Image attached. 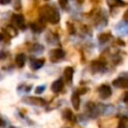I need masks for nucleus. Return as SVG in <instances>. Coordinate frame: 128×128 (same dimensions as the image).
Masks as SVG:
<instances>
[{"label":"nucleus","instance_id":"f257e3e1","mask_svg":"<svg viewBox=\"0 0 128 128\" xmlns=\"http://www.w3.org/2000/svg\"><path fill=\"white\" fill-rule=\"evenodd\" d=\"M41 19L47 20L51 24H57L60 20V15L54 7L46 5L41 9Z\"/></svg>","mask_w":128,"mask_h":128},{"label":"nucleus","instance_id":"f03ea898","mask_svg":"<svg viewBox=\"0 0 128 128\" xmlns=\"http://www.w3.org/2000/svg\"><path fill=\"white\" fill-rule=\"evenodd\" d=\"M23 102L29 104V105H36V106H44L46 104V101L43 98L40 97H33V96H28L23 99Z\"/></svg>","mask_w":128,"mask_h":128},{"label":"nucleus","instance_id":"7ed1b4c3","mask_svg":"<svg viewBox=\"0 0 128 128\" xmlns=\"http://www.w3.org/2000/svg\"><path fill=\"white\" fill-rule=\"evenodd\" d=\"M98 94H99V96L101 97V98H103V99H107V98H109L110 96H111V94H112V90H111V88L108 86V85H101L99 88H98Z\"/></svg>","mask_w":128,"mask_h":128},{"label":"nucleus","instance_id":"20e7f679","mask_svg":"<svg viewBox=\"0 0 128 128\" xmlns=\"http://www.w3.org/2000/svg\"><path fill=\"white\" fill-rule=\"evenodd\" d=\"M64 56H65V52L62 49L57 48V49H54V50L51 51V53H50V60L52 62H56V61H59L60 59H62Z\"/></svg>","mask_w":128,"mask_h":128},{"label":"nucleus","instance_id":"39448f33","mask_svg":"<svg viewBox=\"0 0 128 128\" xmlns=\"http://www.w3.org/2000/svg\"><path fill=\"white\" fill-rule=\"evenodd\" d=\"M12 21H13V23H14L18 28H20L21 30H24V29H25L24 17H23L21 14H14V15L12 16Z\"/></svg>","mask_w":128,"mask_h":128},{"label":"nucleus","instance_id":"423d86ee","mask_svg":"<svg viewBox=\"0 0 128 128\" xmlns=\"http://www.w3.org/2000/svg\"><path fill=\"white\" fill-rule=\"evenodd\" d=\"M112 85L117 88H128V79L127 78H118L112 82Z\"/></svg>","mask_w":128,"mask_h":128},{"label":"nucleus","instance_id":"0eeeda50","mask_svg":"<svg viewBox=\"0 0 128 128\" xmlns=\"http://www.w3.org/2000/svg\"><path fill=\"white\" fill-rule=\"evenodd\" d=\"M63 86H64V83H63V80L62 79H58L56 81H54L51 85V90L54 92V93H58L60 92L62 89H63Z\"/></svg>","mask_w":128,"mask_h":128},{"label":"nucleus","instance_id":"6e6552de","mask_svg":"<svg viewBox=\"0 0 128 128\" xmlns=\"http://www.w3.org/2000/svg\"><path fill=\"white\" fill-rule=\"evenodd\" d=\"M45 63V60L43 58L41 59H32L31 62H30V66L33 70H37L39 68H41Z\"/></svg>","mask_w":128,"mask_h":128},{"label":"nucleus","instance_id":"1a4fd4ad","mask_svg":"<svg viewBox=\"0 0 128 128\" xmlns=\"http://www.w3.org/2000/svg\"><path fill=\"white\" fill-rule=\"evenodd\" d=\"M71 102L72 105L74 107L75 110H78L80 107V97H79V93L78 92H74L71 96Z\"/></svg>","mask_w":128,"mask_h":128},{"label":"nucleus","instance_id":"9d476101","mask_svg":"<svg viewBox=\"0 0 128 128\" xmlns=\"http://www.w3.org/2000/svg\"><path fill=\"white\" fill-rule=\"evenodd\" d=\"M25 61H26V56H25V54H23V53L18 54V55L16 56V58H15V63H16V65H17L18 67H20V68H22V67L25 65Z\"/></svg>","mask_w":128,"mask_h":128},{"label":"nucleus","instance_id":"9b49d317","mask_svg":"<svg viewBox=\"0 0 128 128\" xmlns=\"http://www.w3.org/2000/svg\"><path fill=\"white\" fill-rule=\"evenodd\" d=\"M73 74H74V70H73L72 67L68 66V67H66L64 69V78H65L66 81L70 82L72 80V78H73Z\"/></svg>","mask_w":128,"mask_h":128},{"label":"nucleus","instance_id":"f8f14e48","mask_svg":"<svg viewBox=\"0 0 128 128\" xmlns=\"http://www.w3.org/2000/svg\"><path fill=\"white\" fill-rule=\"evenodd\" d=\"M106 2L110 7H123L126 5V3L122 0H106Z\"/></svg>","mask_w":128,"mask_h":128},{"label":"nucleus","instance_id":"ddd939ff","mask_svg":"<svg viewBox=\"0 0 128 128\" xmlns=\"http://www.w3.org/2000/svg\"><path fill=\"white\" fill-rule=\"evenodd\" d=\"M63 116L66 120L71 121V122H75V117H74V115H73V113L71 112L70 109H65L63 111Z\"/></svg>","mask_w":128,"mask_h":128},{"label":"nucleus","instance_id":"4468645a","mask_svg":"<svg viewBox=\"0 0 128 128\" xmlns=\"http://www.w3.org/2000/svg\"><path fill=\"white\" fill-rule=\"evenodd\" d=\"M5 33H6L7 35H9L10 37H15V36L17 35V30H16V28H14L13 26L8 25V26L5 28Z\"/></svg>","mask_w":128,"mask_h":128},{"label":"nucleus","instance_id":"2eb2a0df","mask_svg":"<svg viewBox=\"0 0 128 128\" xmlns=\"http://www.w3.org/2000/svg\"><path fill=\"white\" fill-rule=\"evenodd\" d=\"M43 50H44V47L42 45H40V44H37V43L36 44H33L31 46V48H30V51L33 52V53H36V54L42 53Z\"/></svg>","mask_w":128,"mask_h":128},{"label":"nucleus","instance_id":"dca6fc26","mask_svg":"<svg viewBox=\"0 0 128 128\" xmlns=\"http://www.w3.org/2000/svg\"><path fill=\"white\" fill-rule=\"evenodd\" d=\"M98 39H99V41H100L101 43L107 42L108 40L111 39V34H110V33H102V34H100V35L98 36Z\"/></svg>","mask_w":128,"mask_h":128},{"label":"nucleus","instance_id":"f3484780","mask_svg":"<svg viewBox=\"0 0 128 128\" xmlns=\"http://www.w3.org/2000/svg\"><path fill=\"white\" fill-rule=\"evenodd\" d=\"M92 68L94 71H98V70H101L102 68H104V63L100 62V61H94L92 63Z\"/></svg>","mask_w":128,"mask_h":128},{"label":"nucleus","instance_id":"a211bd4d","mask_svg":"<svg viewBox=\"0 0 128 128\" xmlns=\"http://www.w3.org/2000/svg\"><path fill=\"white\" fill-rule=\"evenodd\" d=\"M30 27H31V29L34 31V32H41L42 31V27L41 26H39L38 24H36V23H31V25H30Z\"/></svg>","mask_w":128,"mask_h":128},{"label":"nucleus","instance_id":"6ab92c4d","mask_svg":"<svg viewBox=\"0 0 128 128\" xmlns=\"http://www.w3.org/2000/svg\"><path fill=\"white\" fill-rule=\"evenodd\" d=\"M11 1H12L13 8L15 10H20V8H21V1L20 0H11Z\"/></svg>","mask_w":128,"mask_h":128},{"label":"nucleus","instance_id":"aec40b11","mask_svg":"<svg viewBox=\"0 0 128 128\" xmlns=\"http://www.w3.org/2000/svg\"><path fill=\"white\" fill-rule=\"evenodd\" d=\"M44 90H45V85H41V86L36 87V89H35V93H36V94H41V93L44 92Z\"/></svg>","mask_w":128,"mask_h":128},{"label":"nucleus","instance_id":"412c9836","mask_svg":"<svg viewBox=\"0 0 128 128\" xmlns=\"http://www.w3.org/2000/svg\"><path fill=\"white\" fill-rule=\"evenodd\" d=\"M127 121H128L127 118H123V119H121L118 128H126V123H127Z\"/></svg>","mask_w":128,"mask_h":128},{"label":"nucleus","instance_id":"4be33fe9","mask_svg":"<svg viewBox=\"0 0 128 128\" xmlns=\"http://www.w3.org/2000/svg\"><path fill=\"white\" fill-rule=\"evenodd\" d=\"M59 4L62 8H66L68 4V0H59Z\"/></svg>","mask_w":128,"mask_h":128},{"label":"nucleus","instance_id":"5701e85b","mask_svg":"<svg viewBox=\"0 0 128 128\" xmlns=\"http://www.w3.org/2000/svg\"><path fill=\"white\" fill-rule=\"evenodd\" d=\"M123 101H124V103L128 106V92H126L125 94H124V98H123Z\"/></svg>","mask_w":128,"mask_h":128},{"label":"nucleus","instance_id":"b1692460","mask_svg":"<svg viewBox=\"0 0 128 128\" xmlns=\"http://www.w3.org/2000/svg\"><path fill=\"white\" fill-rule=\"evenodd\" d=\"M68 29H69V33L70 34H72V33H74L75 32V30H74V27H73V25L71 26L69 23H68Z\"/></svg>","mask_w":128,"mask_h":128},{"label":"nucleus","instance_id":"393cba45","mask_svg":"<svg viewBox=\"0 0 128 128\" xmlns=\"http://www.w3.org/2000/svg\"><path fill=\"white\" fill-rule=\"evenodd\" d=\"M10 2H11V0H0V4L1 5H7Z\"/></svg>","mask_w":128,"mask_h":128},{"label":"nucleus","instance_id":"a878e982","mask_svg":"<svg viewBox=\"0 0 128 128\" xmlns=\"http://www.w3.org/2000/svg\"><path fill=\"white\" fill-rule=\"evenodd\" d=\"M5 57H6V52L1 51V52H0V60H1V59H5Z\"/></svg>","mask_w":128,"mask_h":128},{"label":"nucleus","instance_id":"bb28decb","mask_svg":"<svg viewBox=\"0 0 128 128\" xmlns=\"http://www.w3.org/2000/svg\"><path fill=\"white\" fill-rule=\"evenodd\" d=\"M123 18H124V20H126V21H128V10L124 13V16H123Z\"/></svg>","mask_w":128,"mask_h":128},{"label":"nucleus","instance_id":"cd10ccee","mask_svg":"<svg viewBox=\"0 0 128 128\" xmlns=\"http://www.w3.org/2000/svg\"><path fill=\"white\" fill-rule=\"evenodd\" d=\"M5 126V122L2 120V119H0V128H2V127H4Z\"/></svg>","mask_w":128,"mask_h":128},{"label":"nucleus","instance_id":"c85d7f7f","mask_svg":"<svg viewBox=\"0 0 128 128\" xmlns=\"http://www.w3.org/2000/svg\"><path fill=\"white\" fill-rule=\"evenodd\" d=\"M75 1H76L78 4H82V3L84 2V0H75Z\"/></svg>","mask_w":128,"mask_h":128},{"label":"nucleus","instance_id":"c756f323","mask_svg":"<svg viewBox=\"0 0 128 128\" xmlns=\"http://www.w3.org/2000/svg\"><path fill=\"white\" fill-rule=\"evenodd\" d=\"M91 1H92V2H94V3H96V2H98L99 0H91Z\"/></svg>","mask_w":128,"mask_h":128},{"label":"nucleus","instance_id":"7c9ffc66","mask_svg":"<svg viewBox=\"0 0 128 128\" xmlns=\"http://www.w3.org/2000/svg\"><path fill=\"white\" fill-rule=\"evenodd\" d=\"M9 128H17V127H13V126H11V127H9Z\"/></svg>","mask_w":128,"mask_h":128}]
</instances>
